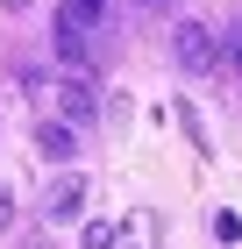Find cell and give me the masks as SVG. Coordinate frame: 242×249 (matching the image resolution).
Masks as SVG:
<instances>
[{"label":"cell","instance_id":"cell-3","mask_svg":"<svg viewBox=\"0 0 242 249\" xmlns=\"http://www.w3.org/2000/svg\"><path fill=\"white\" fill-rule=\"evenodd\" d=\"M43 213H50V221H78V213H86V178L64 171V178L50 185V199H43Z\"/></svg>","mask_w":242,"mask_h":249},{"label":"cell","instance_id":"cell-9","mask_svg":"<svg viewBox=\"0 0 242 249\" xmlns=\"http://www.w3.org/2000/svg\"><path fill=\"white\" fill-rule=\"evenodd\" d=\"M0 228H15V192L0 185Z\"/></svg>","mask_w":242,"mask_h":249},{"label":"cell","instance_id":"cell-2","mask_svg":"<svg viewBox=\"0 0 242 249\" xmlns=\"http://www.w3.org/2000/svg\"><path fill=\"white\" fill-rule=\"evenodd\" d=\"M50 93H57V114H64V121H93V114H100V93H93L86 71H64Z\"/></svg>","mask_w":242,"mask_h":249},{"label":"cell","instance_id":"cell-6","mask_svg":"<svg viewBox=\"0 0 242 249\" xmlns=\"http://www.w3.org/2000/svg\"><path fill=\"white\" fill-rule=\"evenodd\" d=\"M57 57L72 64V71H86V64H93V43H86V29H64V21H57Z\"/></svg>","mask_w":242,"mask_h":249},{"label":"cell","instance_id":"cell-7","mask_svg":"<svg viewBox=\"0 0 242 249\" xmlns=\"http://www.w3.org/2000/svg\"><path fill=\"white\" fill-rule=\"evenodd\" d=\"M206 228H214V242H242V213L214 207V221H206Z\"/></svg>","mask_w":242,"mask_h":249},{"label":"cell","instance_id":"cell-10","mask_svg":"<svg viewBox=\"0 0 242 249\" xmlns=\"http://www.w3.org/2000/svg\"><path fill=\"white\" fill-rule=\"evenodd\" d=\"M228 50H235V64H242V29H235V36H228Z\"/></svg>","mask_w":242,"mask_h":249},{"label":"cell","instance_id":"cell-1","mask_svg":"<svg viewBox=\"0 0 242 249\" xmlns=\"http://www.w3.org/2000/svg\"><path fill=\"white\" fill-rule=\"evenodd\" d=\"M171 57L186 64V71H214V64H221V43H214L206 21H178V29H171Z\"/></svg>","mask_w":242,"mask_h":249},{"label":"cell","instance_id":"cell-11","mask_svg":"<svg viewBox=\"0 0 242 249\" xmlns=\"http://www.w3.org/2000/svg\"><path fill=\"white\" fill-rule=\"evenodd\" d=\"M7 7H15V15H21V7H36V0H7Z\"/></svg>","mask_w":242,"mask_h":249},{"label":"cell","instance_id":"cell-4","mask_svg":"<svg viewBox=\"0 0 242 249\" xmlns=\"http://www.w3.org/2000/svg\"><path fill=\"white\" fill-rule=\"evenodd\" d=\"M36 150H43V164H72V157H78L72 121H64V114H57V121H43V128H36Z\"/></svg>","mask_w":242,"mask_h":249},{"label":"cell","instance_id":"cell-12","mask_svg":"<svg viewBox=\"0 0 242 249\" xmlns=\"http://www.w3.org/2000/svg\"><path fill=\"white\" fill-rule=\"evenodd\" d=\"M143 7H171V0H143Z\"/></svg>","mask_w":242,"mask_h":249},{"label":"cell","instance_id":"cell-8","mask_svg":"<svg viewBox=\"0 0 242 249\" xmlns=\"http://www.w3.org/2000/svg\"><path fill=\"white\" fill-rule=\"evenodd\" d=\"M114 242H121L114 221H86V249H114Z\"/></svg>","mask_w":242,"mask_h":249},{"label":"cell","instance_id":"cell-5","mask_svg":"<svg viewBox=\"0 0 242 249\" xmlns=\"http://www.w3.org/2000/svg\"><path fill=\"white\" fill-rule=\"evenodd\" d=\"M57 21H64V29H86V36H93L100 21H107V0H64V7H57Z\"/></svg>","mask_w":242,"mask_h":249}]
</instances>
